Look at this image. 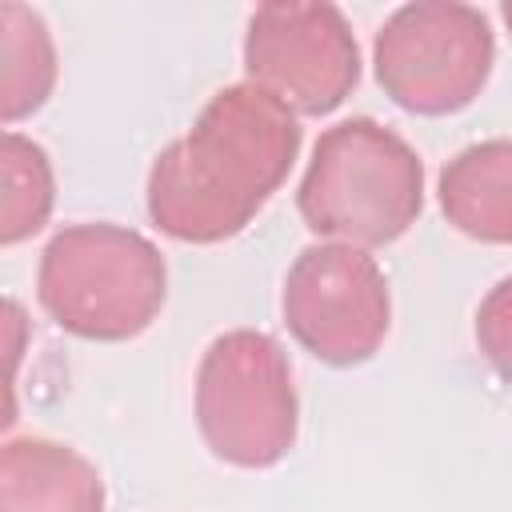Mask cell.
Listing matches in <instances>:
<instances>
[{
    "instance_id": "6da1fadb",
    "label": "cell",
    "mask_w": 512,
    "mask_h": 512,
    "mask_svg": "<svg viewBox=\"0 0 512 512\" xmlns=\"http://www.w3.org/2000/svg\"><path fill=\"white\" fill-rule=\"evenodd\" d=\"M296 156V112L248 80L228 84L152 160L148 216L180 244L232 240L288 180Z\"/></svg>"
},
{
    "instance_id": "7a4b0ae2",
    "label": "cell",
    "mask_w": 512,
    "mask_h": 512,
    "mask_svg": "<svg viewBox=\"0 0 512 512\" xmlns=\"http://www.w3.org/2000/svg\"><path fill=\"white\" fill-rule=\"evenodd\" d=\"M304 224L352 248L400 240L424 212V160L372 116H352L320 132L296 188Z\"/></svg>"
},
{
    "instance_id": "3957f363",
    "label": "cell",
    "mask_w": 512,
    "mask_h": 512,
    "mask_svg": "<svg viewBox=\"0 0 512 512\" xmlns=\"http://www.w3.org/2000/svg\"><path fill=\"white\" fill-rule=\"evenodd\" d=\"M36 296L64 332L120 344L160 316L168 300V264L136 228L108 220L68 224L40 252Z\"/></svg>"
},
{
    "instance_id": "277c9868",
    "label": "cell",
    "mask_w": 512,
    "mask_h": 512,
    "mask_svg": "<svg viewBox=\"0 0 512 512\" xmlns=\"http://www.w3.org/2000/svg\"><path fill=\"white\" fill-rule=\"evenodd\" d=\"M196 428L216 460L236 468L280 464L300 428L284 348L256 328L216 336L196 368Z\"/></svg>"
},
{
    "instance_id": "5b68a950",
    "label": "cell",
    "mask_w": 512,
    "mask_h": 512,
    "mask_svg": "<svg viewBox=\"0 0 512 512\" xmlns=\"http://www.w3.org/2000/svg\"><path fill=\"white\" fill-rule=\"evenodd\" d=\"M496 64L488 16L456 0H416L396 8L372 44L384 96L412 116H452L468 108Z\"/></svg>"
},
{
    "instance_id": "8992f818",
    "label": "cell",
    "mask_w": 512,
    "mask_h": 512,
    "mask_svg": "<svg viewBox=\"0 0 512 512\" xmlns=\"http://www.w3.org/2000/svg\"><path fill=\"white\" fill-rule=\"evenodd\" d=\"M288 332L304 352L332 368L372 360L392 324V296L384 268L352 244H308L280 292Z\"/></svg>"
},
{
    "instance_id": "52a82bcc",
    "label": "cell",
    "mask_w": 512,
    "mask_h": 512,
    "mask_svg": "<svg viewBox=\"0 0 512 512\" xmlns=\"http://www.w3.org/2000/svg\"><path fill=\"white\" fill-rule=\"evenodd\" d=\"M244 72L296 116H328L360 84V44L336 4L272 0L248 16Z\"/></svg>"
},
{
    "instance_id": "ba28073f",
    "label": "cell",
    "mask_w": 512,
    "mask_h": 512,
    "mask_svg": "<svg viewBox=\"0 0 512 512\" xmlns=\"http://www.w3.org/2000/svg\"><path fill=\"white\" fill-rule=\"evenodd\" d=\"M0 512H104V480L76 448L20 436L0 452Z\"/></svg>"
},
{
    "instance_id": "9c48e42d",
    "label": "cell",
    "mask_w": 512,
    "mask_h": 512,
    "mask_svg": "<svg viewBox=\"0 0 512 512\" xmlns=\"http://www.w3.org/2000/svg\"><path fill=\"white\" fill-rule=\"evenodd\" d=\"M440 212L444 220L480 240L512 244V140H480L456 152L440 172Z\"/></svg>"
},
{
    "instance_id": "30bf717a",
    "label": "cell",
    "mask_w": 512,
    "mask_h": 512,
    "mask_svg": "<svg viewBox=\"0 0 512 512\" xmlns=\"http://www.w3.org/2000/svg\"><path fill=\"white\" fill-rule=\"evenodd\" d=\"M56 44L40 12L0 4V116L16 124L40 112L56 88Z\"/></svg>"
},
{
    "instance_id": "8fae6325",
    "label": "cell",
    "mask_w": 512,
    "mask_h": 512,
    "mask_svg": "<svg viewBox=\"0 0 512 512\" xmlns=\"http://www.w3.org/2000/svg\"><path fill=\"white\" fill-rule=\"evenodd\" d=\"M56 204V176L48 152L20 136L4 132L0 140V244H20L36 236Z\"/></svg>"
},
{
    "instance_id": "7c38bea8",
    "label": "cell",
    "mask_w": 512,
    "mask_h": 512,
    "mask_svg": "<svg viewBox=\"0 0 512 512\" xmlns=\"http://www.w3.org/2000/svg\"><path fill=\"white\" fill-rule=\"evenodd\" d=\"M476 344L492 372L512 384V276H504L476 308Z\"/></svg>"
},
{
    "instance_id": "4fadbf2b",
    "label": "cell",
    "mask_w": 512,
    "mask_h": 512,
    "mask_svg": "<svg viewBox=\"0 0 512 512\" xmlns=\"http://www.w3.org/2000/svg\"><path fill=\"white\" fill-rule=\"evenodd\" d=\"M500 16H504V24H508V32H512V0H508V4H500Z\"/></svg>"
}]
</instances>
